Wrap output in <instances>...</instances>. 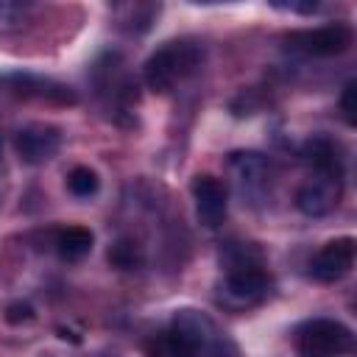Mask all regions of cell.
<instances>
[{"label":"cell","instance_id":"6da1fadb","mask_svg":"<svg viewBox=\"0 0 357 357\" xmlns=\"http://www.w3.org/2000/svg\"><path fill=\"white\" fill-rule=\"evenodd\" d=\"M204 61V47L192 39H173L165 42L159 50L151 53L145 61V84L153 92H170L181 81H187Z\"/></svg>","mask_w":357,"mask_h":357},{"label":"cell","instance_id":"7a4b0ae2","mask_svg":"<svg viewBox=\"0 0 357 357\" xmlns=\"http://www.w3.org/2000/svg\"><path fill=\"white\" fill-rule=\"evenodd\" d=\"M351 329L335 318H312L296 329L298 357H343L351 351Z\"/></svg>","mask_w":357,"mask_h":357},{"label":"cell","instance_id":"3957f363","mask_svg":"<svg viewBox=\"0 0 357 357\" xmlns=\"http://www.w3.org/2000/svg\"><path fill=\"white\" fill-rule=\"evenodd\" d=\"M268 296V273L257 262H237L218 284V301L226 310H248Z\"/></svg>","mask_w":357,"mask_h":357},{"label":"cell","instance_id":"277c9868","mask_svg":"<svg viewBox=\"0 0 357 357\" xmlns=\"http://www.w3.org/2000/svg\"><path fill=\"white\" fill-rule=\"evenodd\" d=\"M343 192V170H312L296 192V206L307 218L329 215Z\"/></svg>","mask_w":357,"mask_h":357},{"label":"cell","instance_id":"5b68a950","mask_svg":"<svg viewBox=\"0 0 357 357\" xmlns=\"http://www.w3.org/2000/svg\"><path fill=\"white\" fill-rule=\"evenodd\" d=\"M351 42H354V31L346 22H329V25L287 33V45L307 56H337V53H346Z\"/></svg>","mask_w":357,"mask_h":357},{"label":"cell","instance_id":"8992f818","mask_svg":"<svg viewBox=\"0 0 357 357\" xmlns=\"http://www.w3.org/2000/svg\"><path fill=\"white\" fill-rule=\"evenodd\" d=\"M0 86L8 95L25 98V100H45V103H75V92L53 78H42L33 73H3Z\"/></svg>","mask_w":357,"mask_h":357},{"label":"cell","instance_id":"52a82bcc","mask_svg":"<svg viewBox=\"0 0 357 357\" xmlns=\"http://www.w3.org/2000/svg\"><path fill=\"white\" fill-rule=\"evenodd\" d=\"M59 145H61V131L50 123H28L14 137V148L25 165H42L53 159Z\"/></svg>","mask_w":357,"mask_h":357},{"label":"cell","instance_id":"ba28073f","mask_svg":"<svg viewBox=\"0 0 357 357\" xmlns=\"http://www.w3.org/2000/svg\"><path fill=\"white\" fill-rule=\"evenodd\" d=\"M229 173H231L234 187L243 198H259L268 190L271 165L257 151H237L229 159Z\"/></svg>","mask_w":357,"mask_h":357},{"label":"cell","instance_id":"9c48e42d","mask_svg":"<svg viewBox=\"0 0 357 357\" xmlns=\"http://www.w3.org/2000/svg\"><path fill=\"white\" fill-rule=\"evenodd\" d=\"M190 190H192L195 215H198L201 226H206V229H218V226L223 223V218H226V206H229L223 181H220L218 176H212V173H198V176L192 178Z\"/></svg>","mask_w":357,"mask_h":357},{"label":"cell","instance_id":"30bf717a","mask_svg":"<svg viewBox=\"0 0 357 357\" xmlns=\"http://www.w3.org/2000/svg\"><path fill=\"white\" fill-rule=\"evenodd\" d=\"M354 251H357L354 237H335L315 251V257L310 259V273L318 282H337L351 271Z\"/></svg>","mask_w":357,"mask_h":357},{"label":"cell","instance_id":"8fae6325","mask_svg":"<svg viewBox=\"0 0 357 357\" xmlns=\"http://www.w3.org/2000/svg\"><path fill=\"white\" fill-rule=\"evenodd\" d=\"M92 243H95V234L86 226H67L56 234V251L67 262H75V259L86 257L92 251Z\"/></svg>","mask_w":357,"mask_h":357},{"label":"cell","instance_id":"7c38bea8","mask_svg":"<svg viewBox=\"0 0 357 357\" xmlns=\"http://www.w3.org/2000/svg\"><path fill=\"white\" fill-rule=\"evenodd\" d=\"M148 354L151 357H195V346L190 343L187 335H181L178 329L170 326L153 337Z\"/></svg>","mask_w":357,"mask_h":357},{"label":"cell","instance_id":"4fadbf2b","mask_svg":"<svg viewBox=\"0 0 357 357\" xmlns=\"http://www.w3.org/2000/svg\"><path fill=\"white\" fill-rule=\"evenodd\" d=\"M98 187H100V178H98V173H95L92 167H86V165H78V167H73V170L67 173V190H70L75 198H89V195L98 192Z\"/></svg>","mask_w":357,"mask_h":357},{"label":"cell","instance_id":"5bb4252c","mask_svg":"<svg viewBox=\"0 0 357 357\" xmlns=\"http://www.w3.org/2000/svg\"><path fill=\"white\" fill-rule=\"evenodd\" d=\"M109 262L114 268H123V271H131V268H139L142 265V251L137 243L131 240H117L112 248H109Z\"/></svg>","mask_w":357,"mask_h":357},{"label":"cell","instance_id":"9a60e30c","mask_svg":"<svg viewBox=\"0 0 357 357\" xmlns=\"http://www.w3.org/2000/svg\"><path fill=\"white\" fill-rule=\"evenodd\" d=\"M28 17V6L25 3H14V0H0V31H14L25 22Z\"/></svg>","mask_w":357,"mask_h":357},{"label":"cell","instance_id":"2e32d148","mask_svg":"<svg viewBox=\"0 0 357 357\" xmlns=\"http://www.w3.org/2000/svg\"><path fill=\"white\" fill-rule=\"evenodd\" d=\"M6 321H8V324H28V321H33V307H31V304H22V301L8 304Z\"/></svg>","mask_w":357,"mask_h":357},{"label":"cell","instance_id":"e0dca14e","mask_svg":"<svg viewBox=\"0 0 357 357\" xmlns=\"http://www.w3.org/2000/svg\"><path fill=\"white\" fill-rule=\"evenodd\" d=\"M357 84L354 81H349L346 86H343V98H340V109H343V114H346V123H354V89Z\"/></svg>","mask_w":357,"mask_h":357},{"label":"cell","instance_id":"ac0fdd59","mask_svg":"<svg viewBox=\"0 0 357 357\" xmlns=\"http://www.w3.org/2000/svg\"><path fill=\"white\" fill-rule=\"evenodd\" d=\"M276 8H284V11H298V14H312V11H318L321 6L318 3H312V0H307V3H273Z\"/></svg>","mask_w":357,"mask_h":357}]
</instances>
